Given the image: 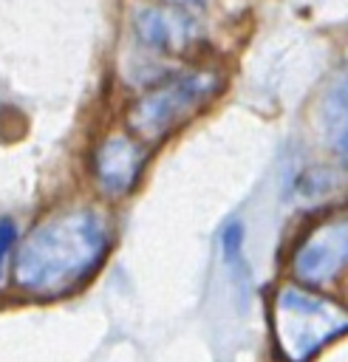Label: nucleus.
Masks as SVG:
<instances>
[{"instance_id":"nucleus-1","label":"nucleus","mask_w":348,"mask_h":362,"mask_svg":"<svg viewBox=\"0 0 348 362\" xmlns=\"http://www.w3.org/2000/svg\"><path fill=\"white\" fill-rule=\"evenodd\" d=\"M110 246L108 221L93 209H71L34 226L14 257V283L40 297H54L82 283Z\"/></svg>"},{"instance_id":"nucleus-2","label":"nucleus","mask_w":348,"mask_h":362,"mask_svg":"<svg viewBox=\"0 0 348 362\" xmlns=\"http://www.w3.org/2000/svg\"><path fill=\"white\" fill-rule=\"evenodd\" d=\"M272 328L280 354L289 362H306L320 348L348 334V311L320 294L286 286L274 297Z\"/></svg>"},{"instance_id":"nucleus-3","label":"nucleus","mask_w":348,"mask_h":362,"mask_svg":"<svg viewBox=\"0 0 348 362\" xmlns=\"http://www.w3.org/2000/svg\"><path fill=\"white\" fill-rule=\"evenodd\" d=\"M218 85L221 76L215 71H190L173 76L147 90L130 107L127 122L141 139H161L170 130L181 127V122L190 119L198 107H204L207 99L215 96Z\"/></svg>"},{"instance_id":"nucleus-4","label":"nucleus","mask_w":348,"mask_h":362,"mask_svg":"<svg viewBox=\"0 0 348 362\" xmlns=\"http://www.w3.org/2000/svg\"><path fill=\"white\" fill-rule=\"evenodd\" d=\"M294 274L303 283L325 286L348 269V212L314 226L291 257Z\"/></svg>"},{"instance_id":"nucleus-5","label":"nucleus","mask_w":348,"mask_h":362,"mask_svg":"<svg viewBox=\"0 0 348 362\" xmlns=\"http://www.w3.org/2000/svg\"><path fill=\"white\" fill-rule=\"evenodd\" d=\"M144 167V150L130 136H108L93 156V175L105 195H127Z\"/></svg>"},{"instance_id":"nucleus-6","label":"nucleus","mask_w":348,"mask_h":362,"mask_svg":"<svg viewBox=\"0 0 348 362\" xmlns=\"http://www.w3.org/2000/svg\"><path fill=\"white\" fill-rule=\"evenodd\" d=\"M133 28L139 40L156 51L178 54L195 40V20L178 8H141L133 17Z\"/></svg>"},{"instance_id":"nucleus-7","label":"nucleus","mask_w":348,"mask_h":362,"mask_svg":"<svg viewBox=\"0 0 348 362\" xmlns=\"http://www.w3.org/2000/svg\"><path fill=\"white\" fill-rule=\"evenodd\" d=\"M323 127L328 147L340 158V164L348 170V57L337 76L331 79V88L325 93L323 105Z\"/></svg>"},{"instance_id":"nucleus-8","label":"nucleus","mask_w":348,"mask_h":362,"mask_svg":"<svg viewBox=\"0 0 348 362\" xmlns=\"http://www.w3.org/2000/svg\"><path fill=\"white\" fill-rule=\"evenodd\" d=\"M14 238H17V226L11 218H0V269H3V260L8 255V249L14 246Z\"/></svg>"},{"instance_id":"nucleus-9","label":"nucleus","mask_w":348,"mask_h":362,"mask_svg":"<svg viewBox=\"0 0 348 362\" xmlns=\"http://www.w3.org/2000/svg\"><path fill=\"white\" fill-rule=\"evenodd\" d=\"M170 3H178V6H195V3H201V0H170Z\"/></svg>"}]
</instances>
